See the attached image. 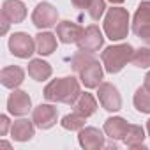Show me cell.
<instances>
[{
	"instance_id": "cell-31",
	"label": "cell",
	"mask_w": 150,
	"mask_h": 150,
	"mask_svg": "<svg viewBox=\"0 0 150 150\" xmlns=\"http://www.w3.org/2000/svg\"><path fill=\"white\" fill-rule=\"evenodd\" d=\"M146 90H150V71L146 72V76H145V85H143Z\"/></svg>"
},
{
	"instance_id": "cell-22",
	"label": "cell",
	"mask_w": 150,
	"mask_h": 150,
	"mask_svg": "<svg viewBox=\"0 0 150 150\" xmlns=\"http://www.w3.org/2000/svg\"><path fill=\"white\" fill-rule=\"evenodd\" d=\"M85 120H87L85 115H81V113H78V111H72V113L65 115L60 124H62V127L67 129V131H81V129L85 127Z\"/></svg>"
},
{
	"instance_id": "cell-12",
	"label": "cell",
	"mask_w": 150,
	"mask_h": 150,
	"mask_svg": "<svg viewBox=\"0 0 150 150\" xmlns=\"http://www.w3.org/2000/svg\"><path fill=\"white\" fill-rule=\"evenodd\" d=\"M80 80L87 88H97L103 83V67L97 60L90 62L85 69L80 71Z\"/></svg>"
},
{
	"instance_id": "cell-24",
	"label": "cell",
	"mask_w": 150,
	"mask_h": 150,
	"mask_svg": "<svg viewBox=\"0 0 150 150\" xmlns=\"http://www.w3.org/2000/svg\"><path fill=\"white\" fill-rule=\"evenodd\" d=\"M94 60H96L94 53H88V51H83V50H80V51H76V53H74V55H72V58H71L72 71L80 74V71H81V69H85V67H87L90 62H94Z\"/></svg>"
},
{
	"instance_id": "cell-20",
	"label": "cell",
	"mask_w": 150,
	"mask_h": 150,
	"mask_svg": "<svg viewBox=\"0 0 150 150\" xmlns=\"http://www.w3.org/2000/svg\"><path fill=\"white\" fill-rule=\"evenodd\" d=\"M146 25H150V0H145L138 6L134 18H132V32L138 34Z\"/></svg>"
},
{
	"instance_id": "cell-8",
	"label": "cell",
	"mask_w": 150,
	"mask_h": 150,
	"mask_svg": "<svg viewBox=\"0 0 150 150\" xmlns=\"http://www.w3.org/2000/svg\"><path fill=\"white\" fill-rule=\"evenodd\" d=\"M58 120V110L51 104H39L37 108H34L32 113V122L35 124V127L39 129H50L57 124Z\"/></svg>"
},
{
	"instance_id": "cell-32",
	"label": "cell",
	"mask_w": 150,
	"mask_h": 150,
	"mask_svg": "<svg viewBox=\"0 0 150 150\" xmlns=\"http://www.w3.org/2000/svg\"><path fill=\"white\" fill-rule=\"evenodd\" d=\"M111 4H122V2H125V0H110Z\"/></svg>"
},
{
	"instance_id": "cell-17",
	"label": "cell",
	"mask_w": 150,
	"mask_h": 150,
	"mask_svg": "<svg viewBox=\"0 0 150 150\" xmlns=\"http://www.w3.org/2000/svg\"><path fill=\"white\" fill-rule=\"evenodd\" d=\"M51 72H53L51 65H50L48 62H44L42 58H34V60H30V64H28V76H30L32 80H35V81H44V80H48V78L51 76Z\"/></svg>"
},
{
	"instance_id": "cell-6",
	"label": "cell",
	"mask_w": 150,
	"mask_h": 150,
	"mask_svg": "<svg viewBox=\"0 0 150 150\" xmlns=\"http://www.w3.org/2000/svg\"><path fill=\"white\" fill-rule=\"evenodd\" d=\"M97 97H99L101 106L106 111L113 113V111H118L122 108V96L113 83H108V81L101 83L97 87Z\"/></svg>"
},
{
	"instance_id": "cell-30",
	"label": "cell",
	"mask_w": 150,
	"mask_h": 150,
	"mask_svg": "<svg viewBox=\"0 0 150 150\" xmlns=\"http://www.w3.org/2000/svg\"><path fill=\"white\" fill-rule=\"evenodd\" d=\"M9 25H11V21H9L6 16H2V30H0V34H2V35H6V34H7V30H9Z\"/></svg>"
},
{
	"instance_id": "cell-19",
	"label": "cell",
	"mask_w": 150,
	"mask_h": 150,
	"mask_svg": "<svg viewBox=\"0 0 150 150\" xmlns=\"http://www.w3.org/2000/svg\"><path fill=\"white\" fill-rule=\"evenodd\" d=\"M72 106H74V111H78V113H81L85 117H92L97 111V101L88 92H81L80 97L76 99V103H74Z\"/></svg>"
},
{
	"instance_id": "cell-3",
	"label": "cell",
	"mask_w": 150,
	"mask_h": 150,
	"mask_svg": "<svg viewBox=\"0 0 150 150\" xmlns=\"http://www.w3.org/2000/svg\"><path fill=\"white\" fill-rule=\"evenodd\" d=\"M104 34L111 41H122L129 34V13L124 7L108 9L104 16Z\"/></svg>"
},
{
	"instance_id": "cell-4",
	"label": "cell",
	"mask_w": 150,
	"mask_h": 150,
	"mask_svg": "<svg viewBox=\"0 0 150 150\" xmlns=\"http://www.w3.org/2000/svg\"><path fill=\"white\" fill-rule=\"evenodd\" d=\"M32 23L42 30V28H53L58 25V11L48 4V2H41L35 6L34 13H32Z\"/></svg>"
},
{
	"instance_id": "cell-28",
	"label": "cell",
	"mask_w": 150,
	"mask_h": 150,
	"mask_svg": "<svg viewBox=\"0 0 150 150\" xmlns=\"http://www.w3.org/2000/svg\"><path fill=\"white\" fill-rule=\"evenodd\" d=\"M9 131V118L7 115H2L0 117V136H6Z\"/></svg>"
},
{
	"instance_id": "cell-33",
	"label": "cell",
	"mask_w": 150,
	"mask_h": 150,
	"mask_svg": "<svg viewBox=\"0 0 150 150\" xmlns=\"http://www.w3.org/2000/svg\"><path fill=\"white\" fill-rule=\"evenodd\" d=\"M146 131H148V136H150V120L146 122Z\"/></svg>"
},
{
	"instance_id": "cell-2",
	"label": "cell",
	"mask_w": 150,
	"mask_h": 150,
	"mask_svg": "<svg viewBox=\"0 0 150 150\" xmlns=\"http://www.w3.org/2000/svg\"><path fill=\"white\" fill-rule=\"evenodd\" d=\"M132 55H134V48L131 44L124 42V44H115V46L106 48L101 53V60H103L106 72L117 74L127 65V62L132 60Z\"/></svg>"
},
{
	"instance_id": "cell-27",
	"label": "cell",
	"mask_w": 150,
	"mask_h": 150,
	"mask_svg": "<svg viewBox=\"0 0 150 150\" xmlns=\"http://www.w3.org/2000/svg\"><path fill=\"white\" fill-rule=\"evenodd\" d=\"M136 35H138V37H139V39H141L143 42H146V44L150 46V25L143 27V28H141V30H139V32H138Z\"/></svg>"
},
{
	"instance_id": "cell-5",
	"label": "cell",
	"mask_w": 150,
	"mask_h": 150,
	"mask_svg": "<svg viewBox=\"0 0 150 150\" xmlns=\"http://www.w3.org/2000/svg\"><path fill=\"white\" fill-rule=\"evenodd\" d=\"M9 50L18 58H28L35 53V39L27 32H14L9 37Z\"/></svg>"
},
{
	"instance_id": "cell-14",
	"label": "cell",
	"mask_w": 150,
	"mask_h": 150,
	"mask_svg": "<svg viewBox=\"0 0 150 150\" xmlns=\"http://www.w3.org/2000/svg\"><path fill=\"white\" fill-rule=\"evenodd\" d=\"M25 80V71L20 65H7L0 71V81L6 88H18Z\"/></svg>"
},
{
	"instance_id": "cell-15",
	"label": "cell",
	"mask_w": 150,
	"mask_h": 150,
	"mask_svg": "<svg viewBox=\"0 0 150 150\" xmlns=\"http://www.w3.org/2000/svg\"><path fill=\"white\" fill-rule=\"evenodd\" d=\"M127 129H129V124L122 117H111V118H108L104 122V132L113 141H117V139H122L124 141Z\"/></svg>"
},
{
	"instance_id": "cell-18",
	"label": "cell",
	"mask_w": 150,
	"mask_h": 150,
	"mask_svg": "<svg viewBox=\"0 0 150 150\" xmlns=\"http://www.w3.org/2000/svg\"><path fill=\"white\" fill-rule=\"evenodd\" d=\"M57 50V37L51 32H39L35 35V51L42 57L51 55Z\"/></svg>"
},
{
	"instance_id": "cell-23",
	"label": "cell",
	"mask_w": 150,
	"mask_h": 150,
	"mask_svg": "<svg viewBox=\"0 0 150 150\" xmlns=\"http://www.w3.org/2000/svg\"><path fill=\"white\" fill-rule=\"evenodd\" d=\"M132 103L139 113H150V90H146L145 87H139L134 92Z\"/></svg>"
},
{
	"instance_id": "cell-11",
	"label": "cell",
	"mask_w": 150,
	"mask_h": 150,
	"mask_svg": "<svg viewBox=\"0 0 150 150\" xmlns=\"http://www.w3.org/2000/svg\"><path fill=\"white\" fill-rule=\"evenodd\" d=\"M81 34H83V28L78 23H74V21L65 20V21H60L57 25V37L64 44L78 42V39L81 37Z\"/></svg>"
},
{
	"instance_id": "cell-29",
	"label": "cell",
	"mask_w": 150,
	"mask_h": 150,
	"mask_svg": "<svg viewBox=\"0 0 150 150\" xmlns=\"http://www.w3.org/2000/svg\"><path fill=\"white\" fill-rule=\"evenodd\" d=\"M71 4L76 9H87L88 7V0H71Z\"/></svg>"
},
{
	"instance_id": "cell-16",
	"label": "cell",
	"mask_w": 150,
	"mask_h": 150,
	"mask_svg": "<svg viewBox=\"0 0 150 150\" xmlns=\"http://www.w3.org/2000/svg\"><path fill=\"white\" fill-rule=\"evenodd\" d=\"M34 122L27 120V118H20V120H14V124L11 125V136L14 141H28L32 139L35 129H34Z\"/></svg>"
},
{
	"instance_id": "cell-21",
	"label": "cell",
	"mask_w": 150,
	"mask_h": 150,
	"mask_svg": "<svg viewBox=\"0 0 150 150\" xmlns=\"http://www.w3.org/2000/svg\"><path fill=\"white\" fill-rule=\"evenodd\" d=\"M143 141H145V131H143V127L136 125V124H129V129L125 132L124 143L129 148H146L143 145Z\"/></svg>"
},
{
	"instance_id": "cell-10",
	"label": "cell",
	"mask_w": 150,
	"mask_h": 150,
	"mask_svg": "<svg viewBox=\"0 0 150 150\" xmlns=\"http://www.w3.org/2000/svg\"><path fill=\"white\" fill-rule=\"evenodd\" d=\"M78 141H80V146L85 150H99L106 146L104 136L97 127H83L78 134Z\"/></svg>"
},
{
	"instance_id": "cell-9",
	"label": "cell",
	"mask_w": 150,
	"mask_h": 150,
	"mask_svg": "<svg viewBox=\"0 0 150 150\" xmlns=\"http://www.w3.org/2000/svg\"><path fill=\"white\" fill-rule=\"evenodd\" d=\"M7 110L11 115L14 117H23L27 115L30 110H32V101H30V96L25 92V90H16L9 96L7 99Z\"/></svg>"
},
{
	"instance_id": "cell-7",
	"label": "cell",
	"mask_w": 150,
	"mask_h": 150,
	"mask_svg": "<svg viewBox=\"0 0 150 150\" xmlns=\"http://www.w3.org/2000/svg\"><path fill=\"white\" fill-rule=\"evenodd\" d=\"M78 48L83 50V51H88V53H96L103 48L104 44V37H103V32L99 30L97 25H88L87 28H83V34L81 37L78 39Z\"/></svg>"
},
{
	"instance_id": "cell-25",
	"label": "cell",
	"mask_w": 150,
	"mask_h": 150,
	"mask_svg": "<svg viewBox=\"0 0 150 150\" xmlns=\"http://www.w3.org/2000/svg\"><path fill=\"white\" fill-rule=\"evenodd\" d=\"M136 67L139 69H148L150 67V48H138L134 50L132 60H131Z\"/></svg>"
},
{
	"instance_id": "cell-1",
	"label": "cell",
	"mask_w": 150,
	"mask_h": 150,
	"mask_svg": "<svg viewBox=\"0 0 150 150\" xmlns=\"http://www.w3.org/2000/svg\"><path fill=\"white\" fill-rule=\"evenodd\" d=\"M44 97L50 103H62V104H74L76 99L81 94L80 81L74 76H65V78H57L51 80L44 87Z\"/></svg>"
},
{
	"instance_id": "cell-13",
	"label": "cell",
	"mask_w": 150,
	"mask_h": 150,
	"mask_svg": "<svg viewBox=\"0 0 150 150\" xmlns=\"http://www.w3.org/2000/svg\"><path fill=\"white\" fill-rule=\"evenodd\" d=\"M2 16H6L11 23H21L27 18V7L21 0H4Z\"/></svg>"
},
{
	"instance_id": "cell-26",
	"label": "cell",
	"mask_w": 150,
	"mask_h": 150,
	"mask_svg": "<svg viewBox=\"0 0 150 150\" xmlns=\"http://www.w3.org/2000/svg\"><path fill=\"white\" fill-rule=\"evenodd\" d=\"M104 11H106V2H104V0H88L87 13H88V16H90L94 21L101 20L103 14H104Z\"/></svg>"
}]
</instances>
